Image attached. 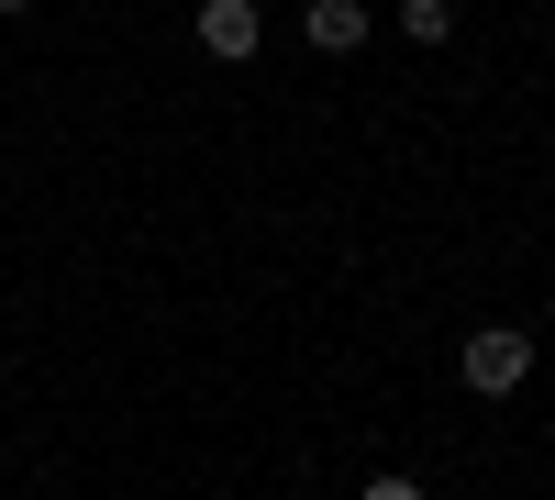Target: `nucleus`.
I'll return each instance as SVG.
<instances>
[{
    "label": "nucleus",
    "mask_w": 555,
    "mask_h": 500,
    "mask_svg": "<svg viewBox=\"0 0 555 500\" xmlns=\"http://www.w3.org/2000/svg\"><path fill=\"white\" fill-rule=\"evenodd\" d=\"M455 368H467V389L512 400V389L533 379V334H512V323H478V334H467V356H455Z\"/></svg>",
    "instance_id": "f257e3e1"
},
{
    "label": "nucleus",
    "mask_w": 555,
    "mask_h": 500,
    "mask_svg": "<svg viewBox=\"0 0 555 500\" xmlns=\"http://www.w3.org/2000/svg\"><path fill=\"white\" fill-rule=\"evenodd\" d=\"M256 0H201V44H211V56H256Z\"/></svg>",
    "instance_id": "f03ea898"
},
{
    "label": "nucleus",
    "mask_w": 555,
    "mask_h": 500,
    "mask_svg": "<svg viewBox=\"0 0 555 500\" xmlns=\"http://www.w3.org/2000/svg\"><path fill=\"white\" fill-rule=\"evenodd\" d=\"M311 44L322 56H356L366 44V0H311Z\"/></svg>",
    "instance_id": "7ed1b4c3"
},
{
    "label": "nucleus",
    "mask_w": 555,
    "mask_h": 500,
    "mask_svg": "<svg viewBox=\"0 0 555 500\" xmlns=\"http://www.w3.org/2000/svg\"><path fill=\"white\" fill-rule=\"evenodd\" d=\"M400 34H411V44H444V34H455V0H400Z\"/></svg>",
    "instance_id": "20e7f679"
},
{
    "label": "nucleus",
    "mask_w": 555,
    "mask_h": 500,
    "mask_svg": "<svg viewBox=\"0 0 555 500\" xmlns=\"http://www.w3.org/2000/svg\"><path fill=\"white\" fill-rule=\"evenodd\" d=\"M366 500H423V489H411V478H366Z\"/></svg>",
    "instance_id": "39448f33"
},
{
    "label": "nucleus",
    "mask_w": 555,
    "mask_h": 500,
    "mask_svg": "<svg viewBox=\"0 0 555 500\" xmlns=\"http://www.w3.org/2000/svg\"><path fill=\"white\" fill-rule=\"evenodd\" d=\"M0 12H34V0H0Z\"/></svg>",
    "instance_id": "423d86ee"
}]
</instances>
